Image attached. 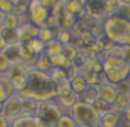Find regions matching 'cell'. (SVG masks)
I'll list each match as a JSON object with an SVG mask.
<instances>
[{"label": "cell", "mask_w": 130, "mask_h": 127, "mask_svg": "<svg viewBox=\"0 0 130 127\" xmlns=\"http://www.w3.org/2000/svg\"><path fill=\"white\" fill-rule=\"evenodd\" d=\"M51 15L49 8L41 5L40 0H31L28 3V19L31 23H34L38 28H43Z\"/></svg>", "instance_id": "5b68a950"}, {"label": "cell", "mask_w": 130, "mask_h": 127, "mask_svg": "<svg viewBox=\"0 0 130 127\" xmlns=\"http://www.w3.org/2000/svg\"><path fill=\"white\" fill-rule=\"evenodd\" d=\"M9 124H11V122H9L2 113H0V127H9Z\"/></svg>", "instance_id": "8d00e7d4"}, {"label": "cell", "mask_w": 130, "mask_h": 127, "mask_svg": "<svg viewBox=\"0 0 130 127\" xmlns=\"http://www.w3.org/2000/svg\"><path fill=\"white\" fill-rule=\"evenodd\" d=\"M14 11V5L11 3V0H0V12L8 14Z\"/></svg>", "instance_id": "d6a6232c"}, {"label": "cell", "mask_w": 130, "mask_h": 127, "mask_svg": "<svg viewBox=\"0 0 130 127\" xmlns=\"http://www.w3.org/2000/svg\"><path fill=\"white\" fill-rule=\"evenodd\" d=\"M57 31H58V29H54V28L43 26V28H40V31H38V37H37V38L46 44V43H49L51 40L57 38Z\"/></svg>", "instance_id": "44dd1931"}, {"label": "cell", "mask_w": 130, "mask_h": 127, "mask_svg": "<svg viewBox=\"0 0 130 127\" xmlns=\"http://www.w3.org/2000/svg\"><path fill=\"white\" fill-rule=\"evenodd\" d=\"M11 3L15 6V5H19V3H22V0H11Z\"/></svg>", "instance_id": "f35d334b"}, {"label": "cell", "mask_w": 130, "mask_h": 127, "mask_svg": "<svg viewBox=\"0 0 130 127\" xmlns=\"http://www.w3.org/2000/svg\"><path fill=\"white\" fill-rule=\"evenodd\" d=\"M63 113H64V112H63L61 107L55 103V100L38 101V112H37V116H38L47 127H55Z\"/></svg>", "instance_id": "277c9868"}, {"label": "cell", "mask_w": 130, "mask_h": 127, "mask_svg": "<svg viewBox=\"0 0 130 127\" xmlns=\"http://www.w3.org/2000/svg\"><path fill=\"white\" fill-rule=\"evenodd\" d=\"M2 113L9 122H12L14 119H17L19 116L23 115V110H22V100L17 97V95H11L8 97V100L2 104Z\"/></svg>", "instance_id": "8992f818"}, {"label": "cell", "mask_w": 130, "mask_h": 127, "mask_svg": "<svg viewBox=\"0 0 130 127\" xmlns=\"http://www.w3.org/2000/svg\"><path fill=\"white\" fill-rule=\"evenodd\" d=\"M0 28H19V17L14 12L3 14L2 22H0Z\"/></svg>", "instance_id": "cb8c5ba5"}, {"label": "cell", "mask_w": 130, "mask_h": 127, "mask_svg": "<svg viewBox=\"0 0 130 127\" xmlns=\"http://www.w3.org/2000/svg\"><path fill=\"white\" fill-rule=\"evenodd\" d=\"M116 15H119V17H122L125 20H130V3H121Z\"/></svg>", "instance_id": "1f68e13d"}, {"label": "cell", "mask_w": 130, "mask_h": 127, "mask_svg": "<svg viewBox=\"0 0 130 127\" xmlns=\"http://www.w3.org/2000/svg\"><path fill=\"white\" fill-rule=\"evenodd\" d=\"M38 31H40V28L35 26L31 22H26V23L20 25L19 26V41L20 43H28V41L37 38L38 37Z\"/></svg>", "instance_id": "30bf717a"}, {"label": "cell", "mask_w": 130, "mask_h": 127, "mask_svg": "<svg viewBox=\"0 0 130 127\" xmlns=\"http://www.w3.org/2000/svg\"><path fill=\"white\" fill-rule=\"evenodd\" d=\"M35 69H38L41 72H46V74H49L52 71V61H51V57L46 52H43V54L38 55L37 63H35Z\"/></svg>", "instance_id": "ac0fdd59"}, {"label": "cell", "mask_w": 130, "mask_h": 127, "mask_svg": "<svg viewBox=\"0 0 130 127\" xmlns=\"http://www.w3.org/2000/svg\"><path fill=\"white\" fill-rule=\"evenodd\" d=\"M80 100L84 101V103H87V104H93L98 100V87L96 86H89L84 90V93L80 97Z\"/></svg>", "instance_id": "603a6c76"}, {"label": "cell", "mask_w": 130, "mask_h": 127, "mask_svg": "<svg viewBox=\"0 0 130 127\" xmlns=\"http://www.w3.org/2000/svg\"><path fill=\"white\" fill-rule=\"evenodd\" d=\"M104 35L118 46L130 44V20H125L119 15L107 17L103 22Z\"/></svg>", "instance_id": "7a4b0ae2"}, {"label": "cell", "mask_w": 130, "mask_h": 127, "mask_svg": "<svg viewBox=\"0 0 130 127\" xmlns=\"http://www.w3.org/2000/svg\"><path fill=\"white\" fill-rule=\"evenodd\" d=\"M121 3H130V0H119Z\"/></svg>", "instance_id": "ab89813d"}, {"label": "cell", "mask_w": 130, "mask_h": 127, "mask_svg": "<svg viewBox=\"0 0 130 127\" xmlns=\"http://www.w3.org/2000/svg\"><path fill=\"white\" fill-rule=\"evenodd\" d=\"M113 106L119 112H125L130 107V93H119L116 97V101L113 103Z\"/></svg>", "instance_id": "d4e9b609"}, {"label": "cell", "mask_w": 130, "mask_h": 127, "mask_svg": "<svg viewBox=\"0 0 130 127\" xmlns=\"http://www.w3.org/2000/svg\"><path fill=\"white\" fill-rule=\"evenodd\" d=\"M22 110H23V115H37V112H38V101L34 100V98L22 100Z\"/></svg>", "instance_id": "ffe728a7"}, {"label": "cell", "mask_w": 130, "mask_h": 127, "mask_svg": "<svg viewBox=\"0 0 130 127\" xmlns=\"http://www.w3.org/2000/svg\"><path fill=\"white\" fill-rule=\"evenodd\" d=\"M3 52L6 54V57L9 58L11 63H20L23 61V55H25V49L22 43H14V44H8Z\"/></svg>", "instance_id": "7c38bea8"}, {"label": "cell", "mask_w": 130, "mask_h": 127, "mask_svg": "<svg viewBox=\"0 0 130 127\" xmlns=\"http://www.w3.org/2000/svg\"><path fill=\"white\" fill-rule=\"evenodd\" d=\"M28 71H29V68L25 65L23 61H20V63H11V66L8 68V71L5 72V75L12 83H17V81H22V80L26 78Z\"/></svg>", "instance_id": "9c48e42d"}, {"label": "cell", "mask_w": 130, "mask_h": 127, "mask_svg": "<svg viewBox=\"0 0 130 127\" xmlns=\"http://www.w3.org/2000/svg\"><path fill=\"white\" fill-rule=\"evenodd\" d=\"M26 83H28V90L31 93V98L37 101H47L52 98H57L58 90H57V83L51 78L49 74L41 72L35 68L29 69L26 74Z\"/></svg>", "instance_id": "6da1fadb"}, {"label": "cell", "mask_w": 130, "mask_h": 127, "mask_svg": "<svg viewBox=\"0 0 130 127\" xmlns=\"http://www.w3.org/2000/svg\"><path fill=\"white\" fill-rule=\"evenodd\" d=\"M22 44H23L25 49L31 51L34 55H40V54L44 52V43L40 41L38 38H34V40H31V41H28V43H22Z\"/></svg>", "instance_id": "7402d4cb"}, {"label": "cell", "mask_w": 130, "mask_h": 127, "mask_svg": "<svg viewBox=\"0 0 130 127\" xmlns=\"http://www.w3.org/2000/svg\"><path fill=\"white\" fill-rule=\"evenodd\" d=\"M6 46H8V44H6V41H5V40H3L2 37H0V51H3V49H5Z\"/></svg>", "instance_id": "74e56055"}, {"label": "cell", "mask_w": 130, "mask_h": 127, "mask_svg": "<svg viewBox=\"0 0 130 127\" xmlns=\"http://www.w3.org/2000/svg\"><path fill=\"white\" fill-rule=\"evenodd\" d=\"M104 2V11L107 14V17H112V15H116L119 6H121V2L119 0H103Z\"/></svg>", "instance_id": "4316f807"}, {"label": "cell", "mask_w": 130, "mask_h": 127, "mask_svg": "<svg viewBox=\"0 0 130 127\" xmlns=\"http://www.w3.org/2000/svg\"><path fill=\"white\" fill-rule=\"evenodd\" d=\"M63 55L66 57L71 63H74V60L78 57V49L72 44V43H69V44H64L63 46Z\"/></svg>", "instance_id": "83f0119b"}, {"label": "cell", "mask_w": 130, "mask_h": 127, "mask_svg": "<svg viewBox=\"0 0 130 127\" xmlns=\"http://www.w3.org/2000/svg\"><path fill=\"white\" fill-rule=\"evenodd\" d=\"M71 38H72V32H71V31H68V29H58V31H57V40H58L63 46L72 43Z\"/></svg>", "instance_id": "f546056e"}, {"label": "cell", "mask_w": 130, "mask_h": 127, "mask_svg": "<svg viewBox=\"0 0 130 127\" xmlns=\"http://www.w3.org/2000/svg\"><path fill=\"white\" fill-rule=\"evenodd\" d=\"M14 14L17 15H28V3H19L14 6Z\"/></svg>", "instance_id": "836d02e7"}, {"label": "cell", "mask_w": 130, "mask_h": 127, "mask_svg": "<svg viewBox=\"0 0 130 127\" xmlns=\"http://www.w3.org/2000/svg\"><path fill=\"white\" fill-rule=\"evenodd\" d=\"M44 52H46L49 57L61 55V54H63V44H61L57 38H54V40H51L49 43L44 44Z\"/></svg>", "instance_id": "d6986e66"}, {"label": "cell", "mask_w": 130, "mask_h": 127, "mask_svg": "<svg viewBox=\"0 0 130 127\" xmlns=\"http://www.w3.org/2000/svg\"><path fill=\"white\" fill-rule=\"evenodd\" d=\"M6 100H8V93H6V90L3 89V86L0 84V104H3Z\"/></svg>", "instance_id": "d590c367"}, {"label": "cell", "mask_w": 130, "mask_h": 127, "mask_svg": "<svg viewBox=\"0 0 130 127\" xmlns=\"http://www.w3.org/2000/svg\"><path fill=\"white\" fill-rule=\"evenodd\" d=\"M98 98L106 101L107 104H113L116 101V97L119 95V90H118V86L115 84H110L107 81H103L100 83L98 86Z\"/></svg>", "instance_id": "ba28073f"}, {"label": "cell", "mask_w": 130, "mask_h": 127, "mask_svg": "<svg viewBox=\"0 0 130 127\" xmlns=\"http://www.w3.org/2000/svg\"><path fill=\"white\" fill-rule=\"evenodd\" d=\"M9 127H47L37 115H22L14 119Z\"/></svg>", "instance_id": "8fae6325"}, {"label": "cell", "mask_w": 130, "mask_h": 127, "mask_svg": "<svg viewBox=\"0 0 130 127\" xmlns=\"http://www.w3.org/2000/svg\"><path fill=\"white\" fill-rule=\"evenodd\" d=\"M121 58H122L125 63H130V44L121 46Z\"/></svg>", "instance_id": "e575fe53"}, {"label": "cell", "mask_w": 130, "mask_h": 127, "mask_svg": "<svg viewBox=\"0 0 130 127\" xmlns=\"http://www.w3.org/2000/svg\"><path fill=\"white\" fill-rule=\"evenodd\" d=\"M103 75H104V78H106L107 83L115 84V86H118V84H121V83H124L127 80L121 74V71L116 69V68H103Z\"/></svg>", "instance_id": "4fadbf2b"}, {"label": "cell", "mask_w": 130, "mask_h": 127, "mask_svg": "<svg viewBox=\"0 0 130 127\" xmlns=\"http://www.w3.org/2000/svg\"><path fill=\"white\" fill-rule=\"evenodd\" d=\"M51 61H52V68H58V69H69L72 66V63L64 57L63 54L61 55H57V57H51Z\"/></svg>", "instance_id": "484cf974"}, {"label": "cell", "mask_w": 130, "mask_h": 127, "mask_svg": "<svg viewBox=\"0 0 130 127\" xmlns=\"http://www.w3.org/2000/svg\"><path fill=\"white\" fill-rule=\"evenodd\" d=\"M0 37L6 41V44L20 43L19 41V28H0Z\"/></svg>", "instance_id": "2e32d148"}, {"label": "cell", "mask_w": 130, "mask_h": 127, "mask_svg": "<svg viewBox=\"0 0 130 127\" xmlns=\"http://www.w3.org/2000/svg\"><path fill=\"white\" fill-rule=\"evenodd\" d=\"M9 66H11L9 58L6 57V54H5L3 51H0V74H5Z\"/></svg>", "instance_id": "4dcf8cb0"}, {"label": "cell", "mask_w": 130, "mask_h": 127, "mask_svg": "<svg viewBox=\"0 0 130 127\" xmlns=\"http://www.w3.org/2000/svg\"><path fill=\"white\" fill-rule=\"evenodd\" d=\"M0 112H2V104H0Z\"/></svg>", "instance_id": "b9f144b4"}, {"label": "cell", "mask_w": 130, "mask_h": 127, "mask_svg": "<svg viewBox=\"0 0 130 127\" xmlns=\"http://www.w3.org/2000/svg\"><path fill=\"white\" fill-rule=\"evenodd\" d=\"M55 127H77V122L74 121V118L69 113H63Z\"/></svg>", "instance_id": "f1b7e54d"}, {"label": "cell", "mask_w": 130, "mask_h": 127, "mask_svg": "<svg viewBox=\"0 0 130 127\" xmlns=\"http://www.w3.org/2000/svg\"><path fill=\"white\" fill-rule=\"evenodd\" d=\"M69 83H71V89H72V92L77 93L78 97H81V95L84 93V90L89 87L87 81L84 80V77H83L81 74H80V75H75V77H72V78H69Z\"/></svg>", "instance_id": "9a60e30c"}, {"label": "cell", "mask_w": 130, "mask_h": 127, "mask_svg": "<svg viewBox=\"0 0 130 127\" xmlns=\"http://www.w3.org/2000/svg\"><path fill=\"white\" fill-rule=\"evenodd\" d=\"M78 101H80V97H78L77 93H74L71 87H64V89H61L60 93H58L57 98H55V103L61 107V110H63L64 113H66V112L69 113V110H71Z\"/></svg>", "instance_id": "52a82bcc"}, {"label": "cell", "mask_w": 130, "mask_h": 127, "mask_svg": "<svg viewBox=\"0 0 130 127\" xmlns=\"http://www.w3.org/2000/svg\"><path fill=\"white\" fill-rule=\"evenodd\" d=\"M118 124H119V115L113 113L112 110L101 115L100 127H118Z\"/></svg>", "instance_id": "e0dca14e"}, {"label": "cell", "mask_w": 130, "mask_h": 127, "mask_svg": "<svg viewBox=\"0 0 130 127\" xmlns=\"http://www.w3.org/2000/svg\"><path fill=\"white\" fill-rule=\"evenodd\" d=\"M69 115L74 118L77 125L87 124V125H92V127H100V119H101L100 112L92 104H87L81 100L69 110Z\"/></svg>", "instance_id": "3957f363"}, {"label": "cell", "mask_w": 130, "mask_h": 127, "mask_svg": "<svg viewBox=\"0 0 130 127\" xmlns=\"http://www.w3.org/2000/svg\"><path fill=\"white\" fill-rule=\"evenodd\" d=\"M77 127H92V125H87V124H81V125H77Z\"/></svg>", "instance_id": "60d3db41"}, {"label": "cell", "mask_w": 130, "mask_h": 127, "mask_svg": "<svg viewBox=\"0 0 130 127\" xmlns=\"http://www.w3.org/2000/svg\"><path fill=\"white\" fill-rule=\"evenodd\" d=\"M57 19H58V29H68V31H71L75 26V22H77L75 15L71 14L66 9H63Z\"/></svg>", "instance_id": "5bb4252c"}]
</instances>
